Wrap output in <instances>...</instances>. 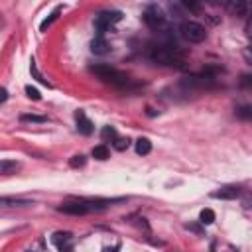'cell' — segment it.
<instances>
[{"instance_id": "27", "label": "cell", "mask_w": 252, "mask_h": 252, "mask_svg": "<svg viewBox=\"0 0 252 252\" xmlns=\"http://www.w3.org/2000/svg\"><path fill=\"white\" fill-rule=\"evenodd\" d=\"M183 8H187V10H191V12H199V4H195V2H183Z\"/></svg>"}, {"instance_id": "18", "label": "cell", "mask_w": 252, "mask_h": 252, "mask_svg": "<svg viewBox=\"0 0 252 252\" xmlns=\"http://www.w3.org/2000/svg\"><path fill=\"white\" fill-rule=\"evenodd\" d=\"M59 12H61V8H55V10H53V12L49 14V18H45V20L41 22V26H39V28H41V32H45V30H47V28H49V26H51V24H53L55 20H57Z\"/></svg>"}, {"instance_id": "20", "label": "cell", "mask_w": 252, "mask_h": 252, "mask_svg": "<svg viewBox=\"0 0 252 252\" xmlns=\"http://www.w3.org/2000/svg\"><path fill=\"white\" fill-rule=\"evenodd\" d=\"M112 146H114V150H118V152H124V150H128V146H130V140H128V138H116V140L112 142Z\"/></svg>"}, {"instance_id": "23", "label": "cell", "mask_w": 252, "mask_h": 252, "mask_svg": "<svg viewBox=\"0 0 252 252\" xmlns=\"http://www.w3.org/2000/svg\"><path fill=\"white\" fill-rule=\"evenodd\" d=\"M26 94H28V98H32V100H39V98H41L39 91H37V89H33L32 85H28V87H26Z\"/></svg>"}, {"instance_id": "24", "label": "cell", "mask_w": 252, "mask_h": 252, "mask_svg": "<svg viewBox=\"0 0 252 252\" xmlns=\"http://www.w3.org/2000/svg\"><path fill=\"white\" fill-rule=\"evenodd\" d=\"M238 85H240L242 89H250V87H252V75H242L240 81H238Z\"/></svg>"}, {"instance_id": "19", "label": "cell", "mask_w": 252, "mask_h": 252, "mask_svg": "<svg viewBox=\"0 0 252 252\" xmlns=\"http://www.w3.org/2000/svg\"><path fill=\"white\" fill-rule=\"evenodd\" d=\"M2 205H4V207H22V205H30V201H24V199H10V197H2Z\"/></svg>"}, {"instance_id": "30", "label": "cell", "mask_w": 252, "mask_h": 252, "mask_svg": "<svg viewBox=\"0 0 252 252\" xmlns=\"http://www.w3.org/2000/svg\"><path fill=\"white\" fill-rule=\"evenodd\" d=\"M242 203H244V207H246V209H252V193H250V195H246Z\"/></svg>"}, {"instance_id": "14", "label": "cell", "mask_w": 252, "mask_h": 252, "mask_svg": "<svg viewBox=\"0 0 252 252\" xmlns=\"http://www.w3.org/2000/svg\"><path fill=\"white\" fill-rule=\"evenodd\" d=\"M150 152H152V142H150L148 138H138V140H136V154L146 156V154H150Z\"/></svg>"}, {"instance_id": "31", "label": "cell", "mask_w": 252, "mask_h": 252, "mask_svg": "<svg viewBox=\"0 0 252 252\" xmlns=\"http://www.w3.org/2000/svg\"><path fill=\"white\" fill-rule=\"evenodd\" d=\"M6 98H8V91L0 89V102H6Z\"/></svg>"}, {"instance_id": "2", "label": "cell", "mask_w": 252, "mask_h": 252, "mask_svg": "<svg viewBox=\"0 0 252 252\" xmlns=\"http://www.w3.org/2000/svg\"><path fill=\"white\" fill-rule=\"evenodd\" d=\"M91 73H94L100 81L110 83V85L120 87V89L128 87V83H130V77L126 73H122V71H118L110 65H91Z\"/></svg>"}, {"instance_id": "12", "label": "cell", "mask_w": 252, "mask_h": 252, "mask_svg": "<svg viewBox=\"0 0 252 252\" xmlns=\"http://www.w3.org/2000/svg\"><path fill=\"white\" fill-rule=\"evenodd\" d=\"M234 114L240 118V120H246V122H252V106L250 104H240L234 108Z\"/></svg>"}, {"instance_id": "22", "label": "cell", "mask_w": 252, "mask_h": 252, "mask_svg": "<svg viewBox=\"0 0 252 252\" xmlns=\"http://www.w3.org/2000/svg\"><path fill=\"white\" fill-rule=\"evenodd\" d=\"M85 161H87V159H85V156L77 154V156H73V158L69 159V165H71V167H83V165H85Z\"/></svg>"}, {"instance_id": "9", "label": "cell", "mask_w": 252, "mask_h": 252, "mask_svg": "<svg viewBox=\"0 0 252 252\" xmlns=\"http://www.w3.org/2000/svg\"><path fill=\"white\" fill-rule=\"evenodd\" d=\"M238 195H240V189H238V187H234V185H224V187H220V189H217V191L213 193V197H215V199H224V201L236 199Z\"/></svg>"}, {"instance_id": "29", "label": "cell", "mask_w": 252, "mask_h": 252, "mask_svg": "<svg viewBox=\"0 0 252 252\" xmlns=\"http://www.w3.org/2000/svg\"><path fill=\"white\" fill-rule=\"evenodd\" d=\"M187 228L193 230V232H197V234H203V228H201L199 224H187Z\"/></svg>"}, {"instance_id": "8", "label": "cell", "mask_w": 252, "mask_h": 252, "mask_svg": "<svg viewBox=\"0 0 252 252\" xmlns=\"http://www.w3.org/2000/svg\"><path fill=\"white\" fill-rule=\"evenodd\" d=\"M75 120H77V130H79L83 136L93 134V122L85 116V112H83V110H77V112H75Z\"/></svg>"}, {"instance_id": "10", "label": "cell", "mask_w": 252, "mask_h": 252, "mask_svg": "<svg viewBox=\"0 0 252 252\" xmlns=\"http://www.w3.org/2000/svg\"><path fill=\"white\" fill-rule=\"evenodd\" d=\"M224 6L234 14V16H246L248 12V4L244 0H230V2H224Z\"/></svg>"}, {"instance_id": "3", "label": "cell", "mask_w": 252, "mask_h": 252, "mask_svg": "<svg viewBox=\"0 0 252 252\" xmlns=\"http://www.w3.org/2000/svg\"><path fill=\"white\" fill-rule=\"evenodd\" d=\"M179 33H181V37H183L185 41H189V43H201V41H205V37H207L205 28H203L199 22H193V20H185V22L179 26Z\"/></svg>"}, {"instance_id": "26", "label": "cell", "mask_w": 252, "mask_h": 252, "mask_svg": "<svg viewBox=\"0 0 252 252\" xmlns=\"http://www.w3.org/2000/svg\"><path fill=\"white\" fill-rule=\"evenodd\" d=\"M242 55H244L246 63H248V65H252V45H250V47H246V49L242 51Z\"/></svg>"}, {"instance_id": "15", "label": "cell", "mask_w": 252, "mask_h": 252, "mask_svg": "<svg viewBox=\"0 0 252 252\" xmlns=\"http://www.w3.org/2000/svg\"><path fill=\"white\" fill-rule=\"evenodd\" d=\"M108 156H110V152H108V148H106L104 144H100V146H94V148H93V158H94V159L104 161V159H108Z\"/></svg>"}, {"instance_id": "32", "label": "cell", "mask_w": 252, "mask_h": 252, "mask_svg": "<svg viewBox=\"0 0 252 252\" xmlns=\"http://www.w3.org/2000/svg\"><path fill=\"white\" fill-rule=\"evenodd\" d=\"M102 252H118V246H106Z\"/></svg>"}, {"instance_id": "25", "label": "cell", "mask_w": 252, "mask_h": 252, "mask_svg": "<svg viewBox=\"0 0 252 252\" xmlns=\"http://www.w3.org/2000/svg\"><path fill=\"white\" fill-rule=\"evenodd\" d=\"M30 71H32V75H33V77H35V79H37L39 83L47 85V81H45V79H43V77L39 75V71H37V67H35V63H33V61H32V65H30Z\"/></svg>"}, {"instance_id": "16", "label": "cell", "mask_w": 252, "mask_h": 252, "mask_svg": "<svg viewBox=\"0 0 252 252\" xmlns=\"http://www.w3.org/2000/svg\"><path fill=\"white\" fill-rule=\"evenodd\" d=\"M100 138H102V142H114L118 136H116V130L112 126H104L100 132Z\"/></svg>"}, {"instance_id": "28", "label": "cell", "mask_w": 252, "mask_h": 252, "mask_svg": "<svg viewBox=\"0 0 252 252\" xmlns=\"http://www.w3.org/2000/svg\"><path fill=\"white\" fill-rule=\"evenodd\" d=\"M246 35L252 39V14H250V18H248V22H246Z\"/></svg>"}, {"instance_id": "13", "label": "cell", "mask_w": 252, "mask_h": 252, "mask_svg": "<svg viewBox=\"0 0 252 252\" xmlns=\"http://www.w3.org/2000/svg\"><path fill=\"white\" fill-rule=\"evenodd\" d=\"M18 169H20V163L18 161H10V159H2L0 161V173H4V175L16 173Z\"/></svg>"}, {"instance_id": "21", "label": "cell", "mask_w": 252, "mask_h": 252, "mask_svg": "<svg viewBox=\"0 0 252 252\" xmlns=\"http://www.w3.org/2000/svg\"><path fill=\"white\" fill-rule=\"evenodd\" d=\"M22 122H45V116H37V114H22L20 116Z\"/></svg>"}, {"instance_id": "1", "label": "cell", "mask_w": 252, "mask_h": 252, "mask_svg": "<svg viewBox=\"0 0 252 252\" xmlns=\"http://www.w3.org/2000/svg\"><path fill=\"white\" fill-rule=\"evenodd\" d=\"M150 59L156 65L185 69V57H183L181 49L177 45H173V43H167V45H152L150 47Z\"/></svg>"}, {"instance_id": "4", "label": "cell", "mask_w": 252, "mask_h": 252, "mask_svg": "<svg viewBox=\"0 0 252 252\" xmlns=\"http://www.w3.org/2000/svg\"><path fill=\"white\" fill-rule=\"evenodd\" d=\"M144 22H146V26H148L150 30L159 32V30L165 26V14H163V10H161L158 4H150V6H146V10H144Z\"/></svg>"}, {"instance_id": "6", "label": "cell", "mask_w": 252, "mask_h": 252, "mask_svg": "<svg viewBox=\"0 0 252 252\" xmlns=\"http://www.w3.org/2000/svg\"><path fill=\"white\" fill-rule=\"evenodd\" d=\"M57 211H59V213H65V215H75V217H79V215L89 213V207H87L85 199H73V201L61 203V205L57 207Z\"/></svg>"}, {"instance_id": "17", "label": "cell", "mask_w": 252, "mask_h": 252, "mask_svg": "<svg viewBox=\"0 0 252 252\" xmlns=\"http://www.w3.org/2000/svg\"><path fill=\"white\" fill-rule=\"evenodd\" d=\"M199 222L201 224H213L215 222V213L211 209H203L199 215Z\"/></svg>"}, {"instance_id": "11", "label": "cell", "mask_w": 252, "mask_h": 252, "mask_svg": "<svg viewBox=\"0 0 252 252\" xmlns=\"http://www.w3.org/2000/svg\"><path fill=\"white\" fill-rule=\"evenodd\" d=\"M91 51H93L94 55H104V53L108 51V43H106V39H104L102 35H96V37L91 41Z\"/></svg>"}, {"instance_id": "5", "label": "cell", "mask_w": 252, "mask_h": 252, "mask_svg": "<svg viewBox=\"0 0 252 252\" xmlns=\"http://www.w3.org/2000/svg\"><path fill=\"white\" fill-rule=\"evenodd\" d=\"M120 20H122V12H118V10H104V12L96 14V18H94V28L98 32L96 35H102L104 32H108Z\"/></svg>"}, {"instance_id": "7", "label": "cell", "mask_w": 252, "mask_h": 252, "mask_svg": "<svg viewBox=\"0 0 252 252\" xmlns=\"http://www.w3.org/2000/svg\"><path fill=\"white\" fill-rule=\"evenodd\" d=\"M71 240H73V236H71V232H63V230H57V232H53V236H51V242L61 250V252H69V248H71Z\"/></svg>"}]
</instances>
